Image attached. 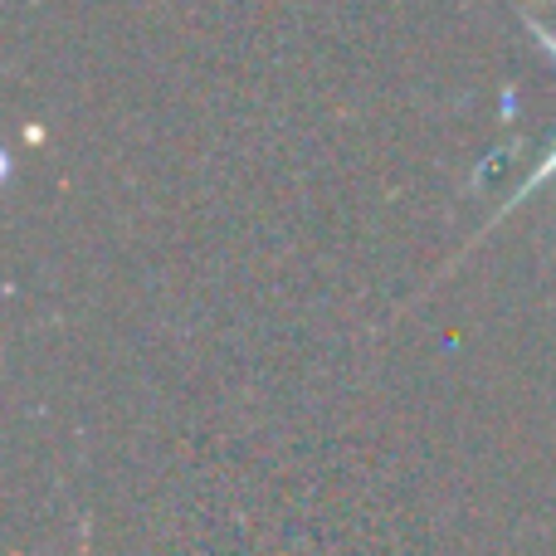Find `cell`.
I'll list each match as a JSON object with an SVG mask.
<instances>
[{"label":"cell","instance_id":"1","mask_svg":"<svg viewBox=\"0 0 556 556\" xmlns=\"http://www.w3.org/2000/svg\"><path fill=\"white\" fill-rule=\"evenodd\" d=\"M552 176H556V147H552V152H547V156H542V166H538V172H532V176H528V181H522V186H518V195H513V201H508V205H503V211H498V215H493V220H489V225H483V230H479V240H483V235H489V230H493V225H498V220H508V211H518V205H522V201H528V195H532V191H538V186H542V181H552ZM479 240H473V244H479Z\"/></svg>","mask_w":556,"mask_h":556},{"label":"cell","instance_id":"2","mask_svg":"<svg viewBox=\"0 0 556 556\" xmlns=\"http://www.w3.org/2000/svg\"><path fill=\"white\" fill-rule=\"evenodd\" d=\"M528 29H532V39L542 45V54H552V59H556V35H552V29L542 25V20H532V15H528Z\"/></svg>","mask_w":556,"mask_h":556}]
</instances>
